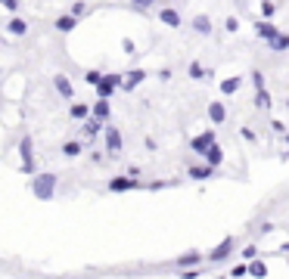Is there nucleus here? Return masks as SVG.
<instances>
[{"label": "nucleus", "mask_w": 289, "mask_h": 279, "mask_svg": "<svg viewBox=\"0 0 289 279\" xmlns=\"http://www.w3.org/2000/svg\"><path fill=\"white\" fill-rule=\"evenodd\" d=\"M258 35H261V37H268V40H274V37H277V31H274V25L261 22V25H258Z\"/></svg>", "instance_id": "f257e3e1"}, {"label": "nucleus", "mask_w": 289, "mask_h": 279, "mask_svg": "<svg viewBox=\"0 0 289 279\" xmlns=\"http://www.w3.org/2000/svg\"><path fill=\"white\" fill-rule=\"evenodd\" d=\"M162 22H168L171 28H177V25H181V19H177V13H174V10H162Z\"/></svg>", "instance_id": "f03ea898"}, {"label": "nucleus", "mask_w": 289, "mask_h": 279, "mask_svg": "<svg viewBox=\"0 0 289 279\" xmlns=\"http://www.w3.org/2000/svg\"><path fill=\"white\" fill-rule=\"evenodd\" d=\"M56 87H59V93H62V96H72V84L62 78V74H59L56 78Z\"/></svg>", "instance_id": "7ed1b4c3"}, {"label": "nucleus", "mask_w": 289, "mask_h": 279, "mask_svg": "<svg viewBox=\"0 0 289 279\" xmlns=\"http://www.w3.org/2000/svg\"><path fill=\"white\" fill-rule=\"evenodd\" d=\"M56 25H59V31H72V28H75V19H72V16H62Z\"/></svg>", "instance_id": "20e7f679"}, {"label": "nucleus", "mask_w": 289, "mask_h": 279, "mask_svg": "<svg viewBox=\"0 0 289 279\" xmlns=\"http://www.w3.org/2000/svg\"><path fill=\"white\" fill-rule=\"evenodd\" d=\"M286 47H289V37L286 35H277L274 37V50H286Z\"/></svg>", "instance_id": "39448f33"}, {"label": "nucleus", "mask_w": 289, "mask_h": 279, "mask_svg": "<svg viewBox=\"0 0 289 279\" xmlns=\"http://www.w3.org/2000/svg\"><path fill=\"white\" fill-rule=\"evenodd\" d=\"M236 87H240V81H236V78H230V81H224V84H221V90H224V93H233Z\"/></svg>", "instance_id": "423d86ee"}, {"label": "nucleus", "mask_w": 289, "mask_h": 279, "mask_svg": "<svg viewBox=\"0 0 289 279\" xmlns=\"http://www.w3.org/2000/svg\"><path fill=\"white\" fill-rule=\"evenodd\" d=\"M10 28H13V35H25V22H22V19H13Z\"/></svg>", "instance_id": "0eeeda50"}, {"label": "nucleus", "mask_w": 289, "mask_h": 279, "mask_svg": "<svg viewBox=\"0 0 289 279\" xmlns=\"http://www.w3.org/2000/svg\"><path fill=\"white\" fill-rule=\"evenodd\" d=\"M208 28H211V25H208V19H206V16H199V19H196V31H202V35H206Z\"/></svg>", "instance_id": "6e6552de"}, {"label": "nucleus", "mask_w": 289, "mask_h": 279, "mask_svg": "<svg viewBox=\"0 0 289 279\" xmlns=\"http://www.w3.org/2000/svg\"><path fill=\"white\" fill-rule=\"evenodd\" d=\"M211 118L221 121V118H224V109H221V106H211Z\"/></svg>", "instance_id": "1a4fd4ad"}, {"label": "nucleus", "mask_w": 289, "mask_h": 279, "mask_svg": "<svg viewBox=\"0 0 289 279\" xmlns=\"http://www.w3.org/2000/svg\"><path fill=\"white\" fill-rule=\"evenodd\" d=\"M0 3H3L6 10H16V6H19V0H0Z\"/></svg>", "instance_id": "9d476101"}, {"label": "nucleus", "mask_w": 289, "mask_h": 279, "mask_svg": "<svg viewBox=\"0 0 289 279\" xmlns=\"http://www.w3.org/2000/svg\"><path fill=\"white\" fill-rule=\"evenodd\" d=\"M137 3H140V6H146V3H149V0H137Z\"/></svg>", "instance_id": "9b49d317"}]
</instances>
